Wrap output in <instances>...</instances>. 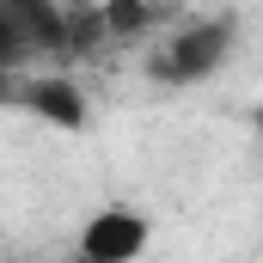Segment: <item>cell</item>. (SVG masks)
<instances>
[{
    "instance_id": "obj_2",
    "label": "cell",
    "mask_w": 263,
    "mask_h": 263,
    "mask_svg": "<svg viewBox=\"0 0 263 263\" xmlns=\"http://www.w3.org/2000/svg\"><path fill=\"white\" fill-rule=\"evenodd\" d=\"M147 245H153V220L110 202L73 233V263H135Z\"/></svg>"
},
{
    "instance_id": "obj_5",
    "label": "cell",
    "mask_w": 263,
    "mask_h": 263,
    "mask_svg": "<svg viewBox=\"0 0 263 263\" xmlns=\"http://www.w3.org/2000/svg\"><path fill=\"white\" fill-rule=\"evenodd\" d=\"M251 135H257V153H263V104L251 110Z\"/></svg>"
},
{
    "instance_id": "obj_3",
    "label": "cell",
    "mask_w": 263,
    "mask_h": 263,
    "mask_svg": "<svg viewBox=\"0 0 263 263\" xmlns=\"http://www.w3.org/2000/svg\"><path fill=\"white\" fill-rule=\"evenodd\" d=\"M12 104L31 110V117L49 123V129H67V135L86 129V98H80V86H73L67 73H31V80L12 73Z\"/></svg>"
},
{
    "instance_id": "obj_4",
    "label": "cell",
    "mask_w": 263,
    "mask_h": 263,
    "mask_svg": "<svg viewBox=\"0 0 263 263\" xmlns=\"http://www.w3.org/2000/svg\"><path fill=\"white\" fill-rule=\"evenodd\" d=\"M98 12H104V31H110V43H135V37H147L153 25H159V0H98Z\"/></svg>"
},
{
    "instance_id": "obj_1",
    "label": "cell",
    "mask_w": 263,
    "mask_h": 263,
    "mask_svg": "<svg viewBox=\"0 0 263 263\" xmlns=\"http://www.w3.org/2000/svg\"><path fill=\"white\" fill-rule=\"evenodd\" d=\"M233 49H239V18L233 12H202L190 25H178L172 37H159L153 49H147V80H159V86H208L220 67L233 62Z\"/></svg>"
}]
</instances>
